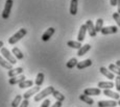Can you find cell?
Wrapping results in <instances>:
<instances>
[{
  "label": "cell",
  "mask_w": 120,
  "mask_h": 107,
  "mask_svg": "<svg viewBox=\"0 0 120 107\" xmlns=\"http://www.w3.org/2000/svg\"><path fill=\"white\" fill-rule=\"evenodd\" d=\"M26 33H27L26 29H25V28H21L20 30H18L15 35H13L10 38H8V43H10L11 45H15L16 43L19 42L22 38H24V36L26 35Z\"/></svg>",
  "instance_id": "6da1fadb"
},
{
  "label": "cell",
  "mask_w": 120,
  "mask_h": 107,
  "mask_svg": "<svg viewBox=\"0 0 120 107\" xmlns=\"http://www.w3.org/2000/svg\"><path fill=\"white\" fill-rule=\"evenodd\" d=\"M54 87L53 86H48V87H46L45 90H43L42 92H40L39 94H37L36 96H34V101L36 102H39V101H41V100H43V99H45L47 96H49V95H52V93L54 92Z\"/></svg>",
  "instance_id": "7a4b0ae2"
},
{
  "label": "cell",
  "mask_w": 120,
  "mask_h": 107,
  "mask_svg": "<svg viewBox=\"0 0 120 107\" xmlns=\"http://www.w3.org/2000/svg\"><path fill=\"white\" fill-rule=\"evenodd\" d=\"M11 7H13V0H6L5 5H4V8H3V12H2V18H3L4 20L8 19Z\"/></svg>",
  "instance_id": "3957f363"
},
{
  "label": "cell",
  "mask_w": 120,
  "mask_h": 107,
  "mask_svg": "<svg viewBox=\"0 0 120 107\" xmlns=\"http://www.w3.org/2000/svg\"><path fill=\"white\" fill-rule=\"evenodd\" d=\"M1 54L2 56H3L4 58H5L8 61H10L11 65H15L16 62H17V60H16V57L13 55V54H11V52L8 51L6 48H2L1 49Z\"/></svg>",
  "instance_id": "277c9868"
},
{
  "label": "cell",
  "mask_w": 120,
  "mask_h": 107,
  "mask_svg": "<svg viewBox=\"0 0 120 107\" xmlns=\"http://www.w3.org/2000/svg\"><path fill=\"white\" fill-rule=\"evenodd\" d=\"M86 26H87V30H88V32H89L90 36H91V38H95L96 35H97V31H96L93 22H92L91 20H88L86 22Z\"/></svg>",
  "instance_id": "5b68a950"
},
{
  "label": "cell",
  "mask_w": 120,
  "mask_h": 107,
  "mask_svg": "<svg viewBox=\"0 0 120 107\" xmlns=\"http://www.w3.org/2000/svg\"><path fill=\"white\" fill-rule=\"evenodd\" d=\"M117 31H118L117 26H108V27H103L100 32L102 33L103 35H114Z\"/></svg>",
  "instance_id": "8992f818"
},
{
  "label": "cell",
  "mask_w": 120,
  "mask_h": 107,
  "mask_svg": "<svg viewBox=\"0 0 120 107\" xmlns=\"http://www.w3.org/2000/svg\"><path fill=\"white\" fill-rule=\"evenodd\" d=\"M25 79H26L25 78V76L23 74H21V75H18V76H15V77L10 78L8 82H10L11 85H16V84H20L22 81H24Z\"/></svg>",
  "instance_id": "52a82bcc"
},
{
  "label": "cell",
  "mask_w": 120,
  "mask_h": 107,
  "mask_svg": "<svg viewBox=\"0 0 120 107\" xmlns=\"http://www.w3.org/2000/svg\"><path fill=\"white\" fill-rule=\"evenodd\" d=\"M116 100H109V101H99L98 102V107H116L117 105Z\"/></svg>",
  "instance_id": "ba28073f"
},
{
  "label": "cell",
  "mask_w": 120,
  "mask_h": 107,
  "mask_svg": "<svg viewBox=\"0 0 120 107\" xmlns=\"http://www.w3.org/2000/svg\"><path fill=\"white\" fill-rule=\"evenodd\" d=\"M54 31H55V29L53 28V27H49V28H48L47 30H46L45 32L42 35V41H44V42H47V41H49L50 38L53 35Z\"/></svg>",
  "instance_id": "9c48e42d"
},
{
  "label": "cell",
  "mask_w": 120,
  "mask_h": 107,
  "mask_svg": "<svg viewBox=\"0 0 120 107\" xmlns=\"http://www.w3.org/2000/svg\"><path fill=\"white\" fill-rule=\"evenodd\" d=\"M87 26L86 24H82L79 28V31H78V35H77V41L78 42L82 43V41L85 40V36H86V33H87Z\"/></svg>",
  "instance_id": "30bf717a"
},
{
  "label": "cell",
  "mask_w": 120,
  "mask_h": 107,
  "mask_svg": "<svg viewBox=\"0 0 120 107\" xmlns=\"http://www.w3.org/2000/svg\"><path fill=\"white\" fill-rule=\"evenodd\" d=\"M39 92H40V86H34V87H31L30 90H27V92L23 95V99H27V100H28L31 96L36 95L37 93H39Z\"/></svg>",
  "instance_id": "8fae6325"
},
{
  "label": "cell",
  "mask_w": 120,
  "mask_h": 107,
  "mask_svg": "<svg viewBox=\"0 0 120 107\" xmlns=\"http://www.w3.org/2000/svg\"><path fill=\"white\" fill-rule=\"evenodd\" d=\"M84 94L87 95V96H99L101 94V90L100 88H86L84 90Z\"/></svg>",
  "instance_id": "7c38bea8"
},
{
  "label": "cell",
  "mask_w": 120,
  "mask_h": 107,
  "mask_svg": "<svg viewBox=\"0 0 120 107\" xmlns=\"http://www.w3.org/2000/svg\"><path fill=\"white\" fill-rule=\"evenodd\" d=\"M114 86L115 84L112 81H100V82H98V87L103 88V90H111Z\"/></svg>",
  "instance_id": "4fadbf2b"
},
{
  "label": "cell",
  "mask_w": 120,
  "mask_h": 107,
  "mask_svg": "<svg viewBox=\"0 0 120 107\" xmlns=\"http://www.w3.org/2000/svg\"><path fill=\"white\" fill-rule=\"evenodd\" d=\"M99 71H100V73L103 75V76H105L108 79H115V76H114V73H112L111 71H109V70L107 69V68L105 67H101L100 69H99Z\"/></svg>",
  "instance_id": "5bb4252c"
},
{
  "label": "cell",
  "mask_w": 120,
  "mask_h": 107,
  "mask_svg": "<svg viewBox=\"0 0 120 107\" xmlns=\"http://www.w3.org/2000/svg\"><path fill=\"white\" fill-rule=\"evenodd\" d=\"M23 73V68L19 67V68H16V69H11L8 71V75L10 78H11V77H15V76H18V75H21Z\"/></svg>",
  "instance_id": "9a60e30c"
},
{
  "label": "cell",
  "mask_w": 120,
  "mask_h": 107,
  "mask_svg": "<svg viewBox=\"0 0 120 107\" xmlns=\"http://www.w3.org/2000/svg\"><path fill=\"white\" fill-rule=\"evenodd\" d=\"M92 66V60L91 59H86V60H82L80 62L77 63L76 68L78 70H82V69H86V68H89Z\"/></svg>",
  "instance_id": "2e32d148"
},
{
  "label": "cell",
  "mask_w": 120,
  "mask_h": 107,
  "mask_svg": "<svg viewBox=\"0 0 120 107\" xmlns=\"http://www.w3.org/2000/svg\"><path fill=\"white\" fill-rule=\"evenodd\" d=\"M103 95L107 96V97L112 98V99H114V100H119L120 99V96H119L118 93H115L111 90H103Z\"/></svg>",
  "instance_id": "e0dca14e"
},
{
  "label": "cell",
  "mask_w": 120,
  "mask_h": 107,
  "mask_svg": "<svg viewBox=\"0 0 120 107\" xmlns=\"http://www.w3.org/2000/svg\"><path fill=\"white\" fill-rule=\"evenodd\" d=\"M0 66H1L2 68H4V69L6 70H11L13 69V65L10 62V61H8L5 59V58H3L1 55H0Z\"/></svg>",
  "instance_id": "ac0fdd59"
},
{
  "label": "cell",
  "mask_w": 120,
  "mask_h": 107,
  "mask_svg": "<svg viewBox=\"0 0 120 107\" xmlns=\"http://www.w3.org/2000/svg\"><path fill=\"white\" fill-rule=\"evenodd\" d=\"M77 4H78V0H71V2H70V14L72 16H75L77 14Z\"/></svg>",
  "instance_id": "d6986e66"
},
{
  "label": "cell",
  "mask_w": 120,
  "mask_h": 107,
  "mask_svg": "<svg viewBox=\"0 0 120 107\" xmlns=\"http://www.w3.org/2000/svg\"><path fill=\"white\" fill-rule=\"evenodd\" d=\"M79 100L80 101H82V102H85V103H87L88 105H93L94 104V100L92 99V98H90L89 96L85 95V94L79 96Z\"/></svg>",
  "instance_id": "ffe728a7"
},
{
  "label": "cell",
  "mask_w": 120,
  "mask_h": 107,
  "mask_svg": "<svg viewBox=\"0 0 120 107\" xmlns=\"http://www.w3.org/2000/svg\"><path fill=\"white\" fill-rule=\"evenodd\" d=\"M90 49H91V45H89V44H86V45H84V46H82L80 49H78L77 56L85 55V54H86L88 51H90Z\"/></svg>",
  "instance_id": "44dd1931"
},
{
  "label": "cell",
  "mask_w": 120,
  "mask_h": 107,
  "mask_svg": "<svg viewBox=\"0 0 120 107\" xmlns=\"http://www.w3.org/2000/svg\"><path fill=\"white\" fill-rule=\"evenodd\" d=\"M13 54H14V56H15L17 59H23L24 58V55H23V53H22V51L19 49V48H17V47H14L13 48Z\"/></svg>",
  "instance_id": "7402d4cb"
},
{
  "label": "cell",
  "mask_w": 120,
  "mask_h": 107,
  "mask_svg": "<svg viewBox=\"0 0 120 107\" xmlns=\"http://www.w3.org/2000/svg\"><path fill=\"white\" fill-rule=\"evenodd\" d=\"M67 46H69L70 48H73V49H80L82 48V44L80 42H75V41H69L67 43Z\"/></svg>",
  "instance_id": "603a6c76"
},
{
  "label": "cell",
  "mask_w": 120,
  "mask_h": 107,
  "mask_svg": "<svg viewBox=\"0 0 120 107\" xmlns=\"http://www.w3.org/2000/svg\"><path fill=\"white\" fill-rule=\"evenodd\" d=\"M77 63H78L77 59L75 57H73V58H71V59L66 63V67L68 68V69H73L74 67H76V66H77Z\"/></svg>",
  "instance_id": "cb8c5ba5"
},
{
  "label": "cell",
  "mask_w": 120,
  "mask_h": 107,
  "mask_svg": "<svg viewBox=\"0 0 120 107\" xmlns=\"http://www.w3.org/2000/svg\"><path fill=\"white\" fill-rule=\"evenodd\" d=\"M22 101V96L21 95H17L15 97V99L13 100V102H11V107H18L19 106V104L21 103Z\"/></svg>",
  "instance_id": "d4e9b609"
},
{
  "label": "cell",
  "mask_w": 120,
  "mask_h": 107,
  "mask_svg": "<svg viewBox=\"0 0 120 107\" xmlns=\"http://www.w3.org/2000/svg\"><path fill=\"white\" fill-rule=\"evenodd\" d=\"M109 70L112 73H114V74H116L117 76H120V68L118 67V66H116V65H110L109 66Z\"/></svg>",
  "instance_id": "484cf974"
},
{
  "label": "cell",
  "mask_w": 120,
  "mask_h": 107,
  "mask_svg": "<svg viewBox=\"0 0 120 107\" xmlns=\"http://www.w3.org/2000/svg\"><path fill=\"white\" fill-rule=\"evenodd\" d=\"M33 84H34V82L31 80H24L19 84V87L23 90V88H26V87H31Z\"/></svg>",
  "instance_id": "4316f807"
},
{
  "label": "cell",
  "mask_w": 120,
  "mask_h": 107,
  "mask_svg": "<svg viewBox=\"0 0 120 107\" xmlns=\"http://www.w3.org/2000/svg\"><path fill=\"white\" fill-rule=\"evenodd\" d=\"M44 82V74L43 73H39L37 75V78H36V84L37 86H41Z\"/></svg>",
  "instance_id": "83f0119b"
},
{
  "label": "cell",
  "mask_w": 120,
  "mask_h": 107,
  "mask_svg": "<svg viewBox=\"0 0 120 107\" xmlns=\"http://www.w3.org/2000/svg\"><path fill=\"white\" fill-rule=\"evenodd\" d=\"M103 28V20L102 19H97V21H96V24H95V29L97 32H100L101 29Z\"/></svg>",
  "instance_id": "f1b7e54d"
},
{
  "label": "cell",
  "mask_w": 120,
  "mask_h": 107,
  "mask_svg": "<svg viewBox=\"0 0 120 107\" xmlns=\"http://www.w3.org/2000/svg\"><path fill=\"white\" fill-rule=\"evenodd\" d=\"M52 96H53L55 99H56V101L63 102L64 100H65V96H63L60 92H57V90H54V92L52 93Z\"/></svg>",
  "instance_id": "f546056e"
},
{
  "label": "cell",
  "mask_w": 120,
  "mask_h": 107,
  "mask_svg": "<svg viewBox=\"0 0 120 107\" xmlns=\"http://www.w3.org/2000/svg\"><path fill=\"white\" fill-rule=\"evenodd\" d=\"M113 19L115 20V22L117 23V25L120 27V14L117 12V13H114L113 14Z\"/></svg>",
  "instance_id": "4dcf8cb0"
},
{
  "label": "cell",
  "mask_w": 120,
  "mask_h": 107,
  "mask_svg": "<svg viewBox=\"0 0 120 107\" xmlns=\"http://www.w3.org/2000/svg\"><path fill=\"white\" fill-rule=\"evenodd\" d=\"M115 86H116V90L120 92V76H117L115 78Z\"/></svg>",
  "instance_id": "1f68e13d"
},
{
  "label": "cell",
  "mask_w": 120,
  "mask_h": 107,
  "mask_svg": "<svg viewBox=\"0 0 120 107\" xmlns=\"http://www.w3.org/2000/svg\"><path fill=\"white\" fill-rule=\"evenodd\" d=\"M49 105H50V100L49 99H46L40 107H49Z\"/></svg>",
  "instance_id": "d6a6232c"
},
{
  "label": "cell",
  "mask_w": 120,
  "mask_h": 107,
  "mask_svg": "<svg viewBox=\"0 0 120 107\" xmlns=\"http://www.w3.org/2000/svg\"><path fill=\"white\" fill-rule=\"evenodd\" d=\"M28 104H29L28 100L24 99V100H23V103H21V106H20V107H27V106H28Z\"/></svg>",
  "instance_id": "836d02e7"
},
{
  "label": "cell",
  "mask_w": 120,
  "mask_h": 107,
  "mask_svg": "<svg viewBox=\"0 0 120 107\" xmlns=\"http://www.w3.org/2000/svg\"><path fill=\"white\" fill-rule=\"evenodd\" d=\"M51 107H62V102L61 101H56Z\"/></svg>",
  "instance_id": "e575fe53"
},
{
  "label": "cell",
  "mask_w": 120,
  "mask_h": 107,
  "mask_svg": "<svg viewBox=\"0 0 120 107\" xmlns=\"http://www.w3.org/2000/svg\"><path fill=\"white\" fill-rule=\"evenodd\" d=\"M110 4L112 6H116L117 5V0H110Z\"/></svg>",
  "instance_id": "d590c367"
},
{
  "label": "cell",
  "mask_w": 120,
  "mask_h": 107,
  "mask_svg": "<svg viewBox=\"0 0 120 107\" xmlns=\"http://www.w3.org/2000/svg\"><path fill=\"white\" fill-rule=\"evenodd\" d=\"M117 10H118V13L120 14V0H117Z\"/></svg>",
  "instance_id": "8d00e7d4"
},
{
  "label": "cell",
  "mask_w": 120,
  "mask_h": 107,
  "mask_svg": "<svg viewBox=\"0 0 120 107\" xmlns=\"http://www.w3.org/2000/svg\"><path fill=\"white\" fill-rule=\"evenodd\" d=\"M2 46H3V42H2V41H0V50H1L2 48H3Z\"/></svg>",
  "instance_id": "74e56055"
},
{
  "label": "cell",
  "mask_w": 120,
  "mask_h": 107,
  "mask_svg": "<svg viewBox=\"0 0 120 107\" xmlns=\"http://www.w3.org/2000/svg\"><path fill=\"white\" fill-rule=\"evenodd\" d=\"M116 66H118V67L120 68V60H117L116 61Z\"/></svg>",
  "instance_id": "f35d334b"
},
{
  "label": "cell",
  "mask_w": 120,
  "mask_h": 107,
  "mask_svg": "<svg viewBox=\"0 0 120 107\" xmlns=\"http://www.w3.org/2000/svg\"><path fill=\"white\" fill-rule=\"evenodd\" d=\"M118 105H120V99L118 100Z\"/></svg>",
  "instance_id": "ab89813d"
}]
</instances>
